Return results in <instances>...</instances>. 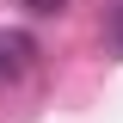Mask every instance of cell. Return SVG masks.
Segmentation results:
<instances>
[{
	"label": "cell",
	"instance_id": "1",
	"mask_svg": "<svg viewBox=\"0 0 123 123\" xmlns=\"http://www.w3.org/2000/svg\"><path fill=\"white\" fill-rule=\"evenodd\" d=\"M37 55V43H31L25 31H6L0 37V80H12V74H25V62Z\"/></svg>",
	"mask_w": 123,
	"mask_h": 123
},
{
	"label": "cell",
	"instance_id": "2",
	"mask_svg": "<svg viewBox=\"0 0 123 123\" xmlns=\"http://www.w3.org/2000/svg\"><path fill=\"white\" fill-rule=\"evenodd\" d=\"M105 37H111V49H117V55H123V6H117V12H111V25H105Z\"/></svg>",
	"mask_w": 123,
	"mask_h": 123
},
{
	"label": "cell",
	"instance_id": "3",
	"mask_svg": "<svg viewBox=\"0 0 123 123\" xmlns=\"http://www.w3.org/2000/svg\"><path fill=\"white\" fill-rule=\"evenodd\" d=\"M18 6H31V12H62L68 0H18Z\"/></svg>",
	"mask_w": 123,
	"mask_h": 123
}]
</instances>
